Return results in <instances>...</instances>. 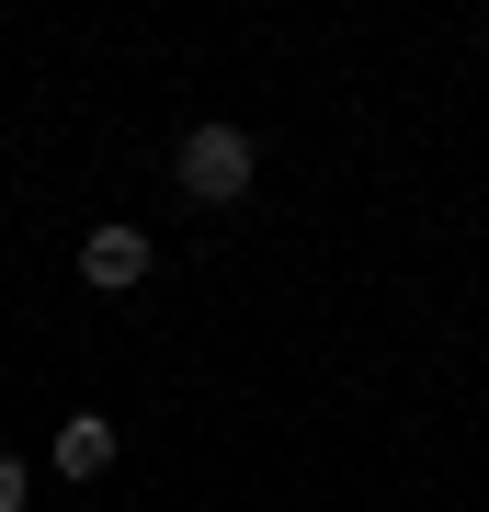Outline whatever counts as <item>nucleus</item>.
Returning <instances> with one entry per match:
<instances>
[{"mask_svg":"<svg viewBox=\"0 0 489 512\" xmlns=\"http://www.w3.org/2000/svg\"><path fill=\"white\" fill-rule=\"evenodd\" d=\"M171 183L194 194V205H239V194L262 183V148H251V126H228V114H217V126H182V148H171Z\"/></svg>","mask_w":489,"mask_h":512,"instance_id":"obj_1","label":"nucleus"},{"mask_svg":"<svg viewBox=\"0 0 489 512\" xmlns=\"http://www.w3.org/2000/svg\"><path fill=\"white\" fill-rule=\"evenodd\" d=\"M80 274H91V296H137L148 285V228L137 217H103L80 239Z\"/></svg>","mask_w":489,"mask_h":512,"instance_id":"obj_2","label":"nucleus"},{"mask_svg":"<svg viewBox=\"0 0 489 512\" xmlns=\"http://www.w3.org/2000/svg\"><path fill=\"white\" fill-rule=\"evenodd\" d=\"M46 456H57V478H103V467H114V421H103V410H69Z\"/></svg>","mask_w":489,"mask_h":512,"instance_id":"obj_3","label":"nucleus"},{"mask_svg":"<svg viewBox=\"0 0 489 512\" xmlns=\"http://www.w3.org/2000/svg\"><path fill=\"white\" fill-rule=\"evenodd\" d=\"M0 512H35V478H23V456L0 444Z\"/></svg>","mask_w":489,"mask_h":512,"instance_id":"obj_4","label":"nucleus"}]
</instances>
